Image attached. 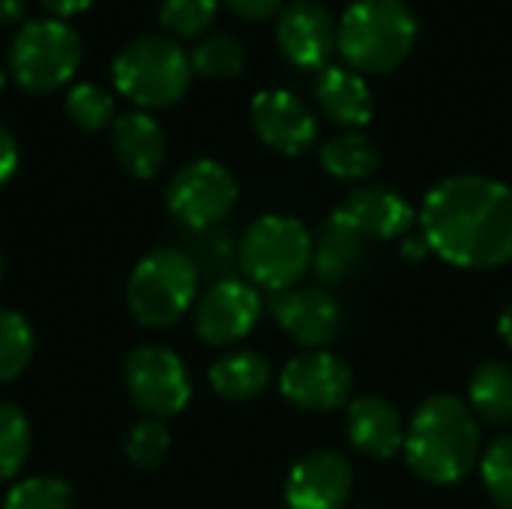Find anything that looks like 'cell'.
<instances>
[{"label": "cell", "mask_w": 512, "mask_h": 509, "mask_svg": "<svg viewBox=\"0 0 512 509\" xmlns=\"http://www.w3.org/2000/svg\"><path fill=\"white\" fill-rule=\"evenodd\" d=\"M420 231L453 267H504L512 261V189L480 174L447 177L423 198Z\"/></svg>", "instance_id": "6da1fadb"}, {"label": "cell", "mask_w": 512, "mask_h": 509, "mask_svg": "<svg viewBox=\"0 0 512 509\" xmlns=\"http://www.w3.org/2000/svg\"><path fill=\"white\" fill-rule=\"evenodd\" d=\"M480 426L456 396H429L405 429L408 468L435 486H456L480 462Z\"/></svg>", "instance_id": "7a4b0ae2"}, {"label": "cell", "mask_w": 512, "mask_h": 509, "mask_svg": "<svg viewBox=\"0 0 512 509\" xmlns=\"http://www.w3.org/2000/svg\"><path fill=\"white\" fill-rule=\"evenodd\" d=\"M420 24L405 0H354L339 18L336 51L360 75H384L408 60Z\"/></svg>", "instance_id": "3957f363"}, {"label": "cell", "mask_w": 512, "mask_h": 509, "mask_svg": "<svg viewBox=\"0 0 512 509\" xmlns=\"http://www.w3.org/2000/svg\"><path fill=\"white\" fill-rule=\"evenodd\" d=\"M201 270L183 249H156L144 255L126 285V303L138 324L165 330L177 324L198 300Z\"/></svg>", "instance_id": "277c9868"}, {"label": "cell", "mask_w": 512, "mask_h": 509, "mask_svg": "<svg viewBox=\"0 0 512 509\" xmlns=\"http://www.w3.org/2000/svg\"><path fill=\"white\" fill-rule=\"evenodd\" d=\"M111 78L120 96L138 108H168L189 90V54L165 36L132 39L111 63Z\"/></svg>", "instance_id": "5b68a950"}, {"label": "cell", "mask_w": 512, "mask_h": 509, "mask_svg": "<svg viewBox=\"0 0 512 509\" xmlns=\"http://www.w3.org/2000/svg\"><path fill=\"white\" fill-rule=\"evenodd\" d=\"M312 252L315 240L300 219L261 216L246 228L237 261L252 285L282 294L312 267Z\"/></svg>", "instance_id": "8992f818"}, {"label": "cell", "mask_w": 512, "mask_h": 509, "mask_svg": "<svg viewBox=\"0 0 512 509\" xmlns=\"http://www.w3.org/2000/svg\"><path fill=\"white\" fill-rule=\"evenodd\" d=\"M81 42L60 18L27 21L9 48V72L27 93H51L75 75Z\"/></svg>", "instance_id": "52a82bcc"}, {"label": "cell", "mask_w": 512, "mask_h": 509, "mask_svg": "<svg viewBox=\"0 0 512 509\" xmlns=\"http://www.w3.org/2000/svg\"><path fill=\"white\" fill-rule=\"evenodd\" d=\"M237 180L216 159H195L183 165L165 192L168 210L192 231L216 228L237 204Z\"/></svg>", "instance_id": "ba28073f"}, {"label": "cell", "mask_w": 512, "mask_h": 509, "mask_svg": "<svg viewBox=\"0 0 512 509\" xmlns=\"http://www.w3.org/2000/svg\"><path fill=\"white\" fill-rule=\"evenodd\" d=\"M126 390L132 402L156 420L180 414L192 399V381L186 363L162 345H141L123 366Z\"/></svg>", "instance_id": "9c48e42d"}, {"label": "cell", "mask_w": 512, "mask_h": 509, "mask_svg": "<svg viewBox=\"0 0 512 509\" xmlns=\"http://www.w3.org/2000/svg\"><path fill=\"white\" fill-rule=\"evenodd\" d=\"M261 318V297L255 285L240 279L213 282L192 309V324L201 342L225 348L246 339Z\"/></svg>", "instance_id": "30bf717a"}, {"label": "cell", "mask_w": 512, "mask_h": 509, "mask_svg": "<svg viewBox=\"0 0 512 509\" xmlns=\"http://www.w3.org/2000/svg\"><path fill=\"white\" fill-rule=\"evenodd\" d=\"M279 390L282 396L312 414H327L339 411L351 390H354V375L345 360H339L330 351H309L285 363L279 375Z\"/></svg>", "instance_id": "8fae6325"}, {"label": "cell", "mask_w": 512, "mask_h": 509, "mask_svg": "<svg viewBox=\"0 0 512 509\" xmlns=\"http://www.w3.org/2000/svg\"><path fill=\"white\" fill-rule=\"evenodd\" d=\"M336 30L330 9L318 0H294L276 18V45L297 69H327L336 51Z\"/></svg>", "instance_id": "7c38bea8"}, {"label": "cell", "mask_w": 512, "mask_h": 509, "mask_svg": "<svg viewBox=\"0 0 512 509\" xmlns=\"http://www.w3.org/2000/svg\"><path fill=\"white\" fill-rule=\"evenodd\" d=\"M276 324L300 345L324 351L330 342L339 339L342 327H345V309L342 303L324 291V288H288L282 294L273 297L270 303Z\"/></svg>", "instance_id": "4fadbf2b"}, {"label": "cell", "mask_w": 512, "mask_h": 509, "mask_svg": "<svg viewBox=\"0 0 512 509\" xmlns=\"http://www.w3.org/2000/svg\"><path fill=\"white\" fill-rule=\"evenodd\" d=\"M255 135L282 156H300L318 141V120L303 99L288 90H261L249 105Z\"/></svg>", "instance_id": "5bb4252c"}, {"label": "cell", "mask_w": 512, "mask_h": 509, "mask_svg": "<svg viewBox=\"0 0 512 509\" xmlns=\"http://www.w3.org/2000/svg\"><path fill=\"white\" fill-rule=\"evenodd\" d=\"M354 489V468L339 450H315L303 456L285 483L291 509H342Z\"/></svg>", "instance_id": "9a60e30c"}, {"label": "cell", "mask_w": 512, "mask_h": 509, "mask_svg": "<svg viewBox=\"0 0 512 509\" xmlns=\"http://www.w3.org/2000/svg\"><path fill=\"white\" fill-rule=\"evenodd\" d=\"M345 225L360 231L366 240H399L417 222L414 207L387 186H357L339 210H333Z\"/></svg>", "instance_id": "2e32d148"}, {"label": "cell", "mask_w": 512, "mask_h": 509, "mask_svg": "<svg viewBox=\"0 0 512 509\" xmlns=\"http://www.w3.org/2000/svg\"><path fill=\"white\" fill-rule=\"evenodd\" d=\"M348 441L357 453L387 462L405 447V423L381 396H360L348 405Z\"/></svg>", "instance_id": "e0dca14e"}, {"label": "cell", "mask_w": 512, "mask_h": 509, "mask_svg": "<svg viewBox=\"0 0 512 509\" xmlns=\"http://www.w3.org/2000/svg\"><path fill=\"white\" fill-rule=\"evenodd\" d=\"M111 147L117 162L138 180L156 177L168 156V138L147 111L120 114L111 126Z\"/></svg>", "instance_id": "ac0fdd59"}, {"label": "cell", "mask_w": 512, "mask_h": 509, "mask_svg": "<svg viewBox=\"0 0 512 509\" xmlns=\"http://www.w3.org/2000/svg\"><path fill=\"white\" fill-rule=\"evenodd\" d=\"M366 261H369L366 237L360 231H354L351 225H345L333 213L315 237L312 273L324 285H342V282H351L354 276H360Z\"/></svg>", "instance_id": "d6986e66"}, {"label": "cell", "mask_w": 512, "mask_h": 509, "mask_svg": "<svg viewBox=\"0 0 512 509\" xmlns=\"http://www.w3.org/2000/svg\"><path fill=\"white\" fill-rule=\"evenodd\" d=\"M315 96L321 111L345 126V129H360L372 120V93L369 84L363 81L360 72L348 69V66H327L318 72L315 81Z\"/></svg>", "instance_id": "ffe728a7"}, {"label": "cell", "mask_w": 512, "mask_h": 509, "mask_svg": "<svg viewBox=\"0 0 512 509\" xmlns=\"http://www.w3.org/2000/svg\"><path fill=\"white\" fill-rule=\"evenodd\" d=\"M270 363L255 351H231L210 369V387L228 402H249L270 387Z\"/></svg>", "instance_id": "44dd1931"}, {"label": "cell", "mask_w": 512, "mask_h": 509, "mask_svg": "<svg viewBox=\"0 0 512 509\" xmlns=\"http://www.w3.org/2000/svg\"><path fill=\"white\" fill-rule=\"evenodd\" d=\"M468 402H471V411L489 426L512 423V366L501 360L483 363L471 375Z\"/></svg>", "instance_id": "7402d4cb"}, {"label": "cell", "mask_w": 512, "mask_h": 509, "mask_svg": "<svg viewBox=\"0 0 512 509\" xmlns=\"http://www.w3.org/2000/svg\"><path fill=\"white\" fill-rule=\"evenodd\" d=\"M321 165L339 180H366L381 168V150L363 132H342L321 147Z\"/></svg>", "instance_id": "603a6c76"}, {"label": "cell", "mask_w": 512, "mask_h": 509, "mask_svg": "<svg viewBox=\"0 0 512 509\" xmlns=\"http://www.w3.org/2000/svg\"><path fill=\"white\" fill-rule=\"evenodd\" d=\"M189 63L201 78H234L246 66V48L231 33H210L192 48Z\"/></svg>", "instance_id": "cb8c5ba5"}, {"label": "cell", "mask_w": 512, "mask_h": 509, "mask_svg": "<svg viewBox=\"0 0 512 509\" xmlns=\"http://www.w3.org/2000/svg\"><path fill=\"white\" fill-rule=\"evenodd\" d=\"M36 348V336L30 321L21 312L12 309H0V384L15 381Z\"/></svg>", "instance_id": "d4e9b609"}, {"label": "cell", "mask_w": 512, "mask_h": 509, "mask_svg": "<svg viewBox=\"0 0 512 509\" xmlns=\"http://www.w3.org/2000/svg\"><path fill=\"white\" fill-rule=\"evenodd\" d=\"M30 456V423L27 417L9 405L0 402V483L12 480Z\"/></svg>", "instance_id": "484cf974"}, {"label": "cell", "mask_w": 512, "mask_h": 509, "mask_svg": "<svg viewBox=\"0 0 512 509\" xmlns=\"http://www.w3.org/2000/svg\"><path fill=\"white\" fill-rule=\"evenodd\" d=\"M3 509H72V489L60 477H27L6 492Z\"/></svg>", "instance_id": "4316f807"}, {"label": "cell", "mask_w": 512, "mask_h": 509, "mask_svg": "<svg viewBox=\"0 0 512 509\" xmlns=\"http://www.w3.org/2000/svg\"><path fill=\"white\" fill-rule=\"evenodd\" d=\"M216 0H159V24L180 39L204 36L216 18Z\"/></svg>", "instance_id": "83f0119b"}, {"label": "cell", "mask_w": 512, "mask_h": 509, "mask_svg": "<svg viewBox=\"0 0 512 509\" xmlns=\"http://www.w3.org/2000/svg\"><path fill=\"white\" fill-rule=\"evenodd\" d=\"M66 114L90 132L114 126V96L99 84H75L66 96Z\"/></svg>", "instance_id": "f1b7e54d"}, {"label": "cell", "mask_w": 512, "mask_h": 509, "mask_svg": "<svg viewBox=\"0 0 512 509\" xmlns=\"http://www.w3.org/2000/svg\"><path fill=\"white\" fill-rule=\"evenodd\" d=\"M483 486L501 509H512V432L498 435L480 456Z\"/></svg>", "instance_id": "f546056e"}, {"label": "cell", "mask_w": 512, "mask_h": 509, "mask_svg": "<svg viewBox=\"0 0 512 509\" xmlns=\"http://www.w3.org/2000/svg\"><path fill=\"white\" fill-rule=\"evenodd\" d=\"M171 450V432L162 420L150 417L129 429L126 435V459L135 468H156Z\"/></svg>", "instance_id": "4dcf8cb0"}, {"label": "cell", "mask_w": 512, "mask_h": 509, "mask_svg": "<svg viewBox=\"0 0 512 509\" xmlns=\"http://www.w3.org/2000/svg\"><path fill=\"white\" fill-rule=\"evenodd\" d=\"M225 6L243 21H267L282 12V0H225Z\"/></svg>", "instance_id": "1f68e13d"}, {"label": "cell", "mask_w": 512, "mask_h": 509, "mask_svg": "<svg viewBox=\"0 0 512 509\" xmlns=\"http://www.w3.org/2000/svg\"><path fill=\"white\" fill-rule=\"evenodd\" d=\"M15 168H18V144L12 132L0 123V186L15 174Z\"/></svg>", "instance_id": "d6a6232c"}, {"label": "cell", "mask_w": 512, "mask_h": 509, "mask_svg": "<svg viewBox=\"0 0 512 509\" xmlns=\"http://www.w3.org/2000/svg\"><path fill=\"white\" fill-rule=\"evenodd\" d=\"M51 15H57L60 21L63 18H69V15H78V12H84L93 0H39Z\"/></svg>", "instance_id": "836d02e7"}, {"label": "cell", "mask_w": 512, "mask_h": 509, "mask_svg": "<svg viewBox=\"0 0 512 509\" xmlns=\"http://www.w3.org/2000/svg\"><path fill=\"white\" fill-rule=\"evenodd\" d=\"M432 249H429V243L420 237V240H414V237H405V243H402V255L408 258V261H423L426 255H429Z\"/></svg>", "instance_id": "e575fe53"}, {"label": "cell", "mask_w": 512, "mask_h": 509, "mask_svg": "<svg viewBox=\"0 0 512 509\" xmlns=\"http://www.w3.org/2000/svg\"><path fill=\"white\" fill-rule=\"evenodd\" d=\"M27 0H0V24H12L24 15Z\"/></svg>", "instance_id": "d590c367"}, {"label": "cell", "mask_w": 512, "mask_h": 509, "mask_svg": "<svg viewBox=\"0 0 512 509\" xmlns=\"http://www.w3.org/2000/svg\"><path fill=\"white\" fill-rule=\"evenodd\" d=\"M498 333H501V339L512 348V306H507V309L501 312V318H498Z\"/></svg>", "instance_id": "8d00e7d4"}, {"label": "cell", "mask_w": 512, "mask_h": 509, "mask_svg": "<svg viewBox=\"0 0 512 509\" xmlns=\"http://www.w3.org/2000/svg\"><path fill=\"white\" fill-rule=\"evenodd\" d=\"M3 81H6V78H3V69H0V90H3Z\"/></svg>", "instance_id": "74e56055"}, {"label": "cell", "mask_w": 512, "mask_h": 509, "mask_svg": "<svg viewBox=\"0 0 512 509\" xmlns=\"http://www.w3.org/2000/svg\"><path fill=\"white\" fill-rule=\"evenodd\" d=\"M0 279H3V255H0Z\"/></svg>", "instance_id": "f35d334b"}, {"label": "cell", "mask_w": 512, "mask_h": 509, "mask_svg": "<svg viewBox=\"0 0 512 509\" xmlns=\"http://www.w3.org/2000/svg\"><path fill=\"white\" fill-rule=\"evenodd\" d=\"M357 509H375V507H357Z\"/></svg>", "instance_id": "ab89813d"}]
</instances>
